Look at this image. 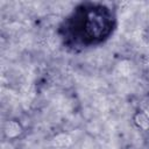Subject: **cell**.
<instances>
[{
    "label": "cell",
    "instance_id": "cell-1",
    "mask_svg": "<svg viewBox=\"0 0 149 149\" xmlns=\"http://www.w3.org/2000/svg\"><path fill=\"white\" fill-rule=\"evenodd\" d=\"M119 28V9L113 2L79 1L65 13L56 26L61 47L78 55L105 45Z\"/></svg>",
    "mask_w": 149,
    "mask_h": 149
}]
</instances>
